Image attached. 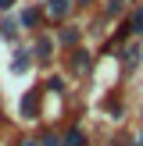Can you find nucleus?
Listing matches in <instances>:
<instances>
[{
    "instance_id": "nucleus-9",
    "label": "nucleus",
    "mask_w": 143,
    "mask_h": 146,
    "mask_svg": "<svg viewBox=\"0 0 143 146\" xmlns=\"http://www.w3.org/2000/svg\"><path fill=\"white\" fill-rule=\"evenodd\" d=\"M36 21H39V11H36V7H29V11L21 14V25H36Z\"/></svg>"
},
{
    "instance_id": "nucleus-5",
    "label": "nucleus",
    "mask_w": 143,
    "mask_h": 146,
    "mask_svg": "<svg viewBox=\"0 0 143 146\" xmlns=\"http://www.w3.org/2000/svg\"><path fill=\"white\" fill-rule=\"evenodd\" d=\"M68 7H72V0H50L47 11L54 14V18H61V14H68Z\"/></svg>"
},
{
    "instance_id": "nucleus-4",
    "label": "nucleus",
    "mask_w": 143,
    "mask_h": 146,
    "mask_svg": "<svg viewBox=\"0 0 143 146\" xmlns=\"http://www.w3.org/2000/svg\"><path fill=\"white\" fill-rule=\"evenodd\" d=\"M64 146H86V132L82 128H72V132L64 135Z\"/></svg>"
},
{
    "instance_id": "nucleus-8",
    "label": "nucleus",
    "mask_w": 143,
    "mask_h": 146,
    "mask_svg": "<svg viewBox=\"0 0 143 146\" xmlns=\"http://www.w3.org/2000/svg\"><path fill=\"white\" fill-rule=\"evenodd\" d=\"M14 29H18V25H14L11 18H4V21H0V36H4V39H11V36H14Z\"/></svg>"
},
{
    "instance_id": "nucleus-13",
    "label": "nucleus",
    "mask_w": 143,
    "mask_h": 146,
    "mask_svg": "<svg viewBox=\"0 0 143 146\" xmlns=\"http://www.w3.org/2000/svg\"><path fill=\"white\" fill-rule=\"evenodd\" d=\"M21 146H39V143H32V139H25V143H21Z\"/></svg>"
},
{
    "instance_id": "nucleus-7",
    "label": "nucleus",
    "mask_w": 143,
    "mask_h": 146,
    "mask_svg": "<svg viewBox=\"0 0 143 146\" xmlns=\"http://www.w3.org/2000/svg\"><path fill=\"white\" fill-rule=\"evenodd\" d=\"M32 54L39 57V61H47V57H50V39H36V46H32Z\"/></svg>"
},
{
    "instance_id": "nucleus-2",
    "label": "nucleus",
    "mask_w": 143,
    "mask_h": 146,
    "mask_svg": "<svg viewBox=\"0 0 143 146\" xmlns=\"http://www.w3.org/2000/svg\"><path fill=\"white\" fill-rule=\"evenodd\" d=\"M72 71H79V75L90 71V54H86V50H75V54H72Z\"/></svg>"
},
{
    "instance_id": "nucleus-14",
    "label": "nucleus",
    "mask_w": 143,
    "mask_h": 146,
    "mask_svg": "<svg viewBox=\"0 0 143 146\" xmlns=\"http://www.w3.org/2000/svg\"><path fill=\"white\" fill-rule=\"evenodd\" d=\"M136 146H143V135H140V139H136Z\"/></svg>"
},
{
    "instance_id": "nucleus-1",
    "label": "nucleus",
    "mask_w": 143,
    "mask_h": 146,
    "mask_svg": "<svg viewBox=\"0 0 143 146\" xmlns=\"http://www.w3.org/2000/svg\"><path fill=\"white\" fill-rule=\"evenodd\" d=\"M36 111H39V93H29V96L21 100V118L32 121V118H36Z\"/></svg>"
},
{
    "instance_id": "nucleus-10",
    "label": "nucleus",
    "mask_w": 143,
    "mask_h": 146,
    "mask_svg": "<svg viewBox=\"0 0 143 146\" xmlns=\"http://www.w3.org/2000/svg\"><path fill=\"white\" fill-rule=\"evenodd\" d=\"M122 4H125V0H111V4H107V14H111V18H114V14L122 11Z\"/></svg>"
},
{
    "instance_id": "nucleus-6",
    "label": "nucleus",
    "mask_w": 143,
    "mask_h": 146,
    "mask_svg": "<svg viewBox=\"0 0 143 146\" xmlns=\"http://www.w3.org/2000/svg\"><path fill=\"white\" fill-rule=\"evenodd\" d=\"M61 43H64V46H75V43H79V29H61Z\"/></svg>"
},
{
    "instance_id": "nucleus-12",
    "label": "nucleus",
    "mask_w": 143,
    "mask_h": 146,
    "mask_svg": "<svg viewBox=\"0 0 143 146\" xmlns=\"http://www.w3.org/2000/svg\"><path fill=\"white\" fill-rule=\"evenodd\" d=\"M11 4H14V0H0V7H11Z\"/></svg>"
},
{
    "instance_id": "nucleus-11",
    "label": "nucleus",
    "mask_w": 143,
    "mask_h": 146,
    "mask_svg": "<svg viewBox=\"0 0 143 146\" xmlns=\"http://www.w3.org/2000/svg\"><path fill=\"white\" fill-rule=\"evenodd\" d=\"M43 146H57V135H47V139H43Z\"/></svg>"
},
{
    "instance_id": "nucleus-3",
    "label": "nucleus",
    "mask_w": 143,
    "mask_h": 146,
    "mask_svg": "<svg viewBox=\"0 0 143 146\" xmlns=\"http://www.w3.org/2000/svg\"><path fill=\"white\" fill-rule=\"evenodd\" d=\"M129 32H136V36H143V4L132 11V18H129Z\"/></svg>"
}]
</instances>
